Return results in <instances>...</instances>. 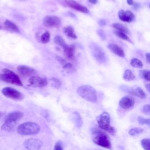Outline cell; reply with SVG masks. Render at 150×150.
Masks as SVG:
<instances>
[{"instance_id":"cell-1","label":"cell","mask_w":150,"mask_h":150,"mask_svg":"<svg viewBox=\"0 0 150 150\" xmlns=\"http://www.w3.org/2000/svg\"><path fill=\"white\" fill-rule=\"evenodd\" d=\"M77 92L81 98L88 101L95 103L97 100L96 91L91 86H81L77 88Z\"/></svg>"},{"instance_id":"cell-2","label":"cell","mask_w":150,"mask_h":150,"mask_svg":"<svg viewBox=\"0 0 150 150\" xmlns=\"http://www.w3.org/2000/svg\"><path fill=\"white\" fill-rule=\"evenodd\" d=\"M40 129L39 124L33 122H26L19 125L17 132L21 135H34L38 134Z\"/></svg>"},{"instance_id":"cell-3","label":"cell","mask_w":150,"mask_h":150,"mask_svg":"<svg viewBox=\"0 0 150 150\" xmlns=\"http://www.w3.org/2000/svg\"><path fill=\"white\" fill-rule=\"evenodd\" d=\"M93 140L94 142L104 148L111 149V144L109 138L104 132L96 129L93 132Z\"/></svg>"},{"instance_id":"cell-4","label":"cell","mask_w":150,"mask_h":150,"mask_svg":"<svg viewBox=\"0 0 150 150\" xmlns=\"http://www.w3.org/2000/svg\"><path fill=\"white\" fill-rule=\"evenodd\" d=\"M0 79L6 83L11 84L22 86L23 84L19 77V76L13 71L4 69L2 70V72L0 74Z\"/></svg>"},{"instance_id":"cell-5","label":"cell","mask_w":150,"mask_h":150,"mask_svg":"<svg viewBox=\"0 0 150 150\" xmlns=\"http://www.w3.org/2000/svg\"><path fill=\"white\" fill-rule=\"evenodd\" d=\"M98 126L103 130L108 131L110 133L115 132L114 128L110 126V115L107 112H103L97 118Z\"/></svg>"},{"instance_id":"cell-6","label":"cell","mask_w":150,"mask_h":150,"mask_svg":"<svg viewBox=\"0 0 150 150\" xmlns=\"http://www.w3.org/2000/svg\"><path fill=\"white\" fill-rule=\"evenodd\" d=\"M91 53L95 59L99 63H103L107 60V57L102 49L96 43H93L90 46Z\"/></svg>"},{"instance_id":"cell-7","label":"cell","mask_w":150,"mask_h":150,"mask_svg":"<svg viewBox=\"0 0 150 150\" xmlns=\"http://www.w3.org/2000/svg\"><path fill=\"white\" fill-rule=\"evenodd\" d=\"M2 93L6 97L14 100H21L23 98V95L21 92L9 87H4L2 90Z\"/></svg>"},{"instance_id":"cell-8","label":"cell","mask_w":150,"mask_h":150,"mask_svg":"<svg viewBox=\"0 0 150 150\" xmlns=\"http://www.w3.org/2000/svg\"><path fill=\"white\" fill-rule=\"evenodd\" d=\"M42 145V142L36 138H29L23 142L24 146L28 150H39Z\"/></svg>"},{"instance_id":"cell-9","label":"cell","mask_w":150,"mask_h":150,"mask_svg":"<svg viewBox=\"0 0 150 150\" xmlns=\"http://www.w3.org/2000/svg\"><path fill=\"white\" fill-rule=\"evenodd\" d=\"M29 83L35 87H42L47 85V81L46 78L40 76H32L29 79Z\"/></svg>"},{"instance_id":"cell-10","label":"cell","mask_w":150,"mask_h":150,"mask_svg":"<svg viewBox=\"0 0 150 150\" xmlns=\"http://www.w3.org/2000/svg\"><path fill=\"white\" fill-rule=\"evenodd\" d=\"M43 23L46 27H57L60 25L61 21L56 16H46L43 20Z\"/></svg>"},{"instance_id":"cell-11","label":"cell","mask_w":150,"mask_h":150,"mask_svg":"<svg viewBox=\"0 0 150 150\" xmlns=\"http://www.w3.org/2000/svg\"><path fill=\"white\" fill-rule=\"evenodd\" d=\"M134 98L131 96H125L122 97L119 102L120 106L125 110H128L132 108L134 105Z\"/></svg>"},{"instance_id":"cell-12","label":"cell","mask_w":150,"mask_h":150,"mask_svg":"<svg viewBox=\"0 0 150 150\" xmlns=\"http://www.w3.org/2000/svg\"><path fill=\"white\" fill-rule=\"evenodd\" d=\"M65 3L67 4V6L76 11L85 13H88V10L86 6L79 4L74 0H65Z\"/></svg>"},{"instance_id":"cell-13","label":"cell","mask_w":150,"mask_h":150,"mask_svg":"<svg viewBox=\"0 0 150 150\" xmlns=\"http://www.w3.org/2000/svg\"><path fill=\"white\" fill-rule=\"evenodd\" d=\"M118 18L121 21L123 22H131L134 21L135 16L134 13L130 11L120 10L118 12Z\"/></svg>"},{"instance_id":"cell-14","label":"cell","mask_w":150,"mask_h":150,"mask_svg":"<svg viewBox=\"0 0 150 150\" xmlns=\"http://www.w3.org/2000/svg\"><path fill=\"white\" fill-rule=\"evenodd\" d=\"M17 70L19 73L24 77H31L36 74V71L34 69L26 66H18L17 67Z\"/></svg>"},{"instance_id":"cell-15","label":"cell","mask_w":150,"mask_h":150,"mask_svg":"<svg viewBox=\"0 0 150 150\" xmlns=\"http://www.w3.org/2000/svg\"><path fill=\"white\" fill-rule=\"evenodd\" d=\"M23 116V114L21 111H13L9 114H8L5 118V120L7 121H11L12 122H17L19 120H20Z\"/></svg>"},{"instance_id":"cell-16","label":"cell","mask_w":150,"mask_h":150,"mask_svg":"<svg viewBox=\"0 0 150 150\" xmlns=\"http://www.w3.org/2000/svg\"><path fill=\"white\" fill-rule=\"evenodd\" d=\"M65 56L69 59H73L75 52V46L74 45H68L66 44L63 47Z\"/></svg>"},{"instance_id":"cell-17","label":"cell","mask_w":150,"mask_h":150,"mask_svg":"<svg viewBox=\"0 0 150 150\" xmlns=\"http://www.w3.org/2000/svg\"><path fill=\"white\" fill-rule=\"evenodd\" d=\"M108 47L115 54L121 57H124L125 56V53L124 50L119 46L115 44H109L108 45Z\"/></svg>"},{"instance_id":"cell-18","label":"cell","mask_w":150,"mask_h":150,"mask_svg":"<svg viewBox=\"0 0 150 150\" xmlns=\"http://www.w3.org/2000/svg\"><path fill=\"white\" fill-rule=\"evenodd\" d=\"M125 91L132 95H134L135 96H137L142 98H144L146 97V94L145 93L144 90L140 87H137L135 88H127L126 89Z\"/></svg>"},{"instance_id":"cell-19","label":"cell","mask_w":150,"mask_h":150,"mask_svg":"<svg viewBox=\"0 0 150 150\" xmlns=\"http://www.w3.org/2000/svg\"><path fill=\"white\" fill-rule=\"evenodd\" d=\"M16 124L17 122H15L5 120L4 123L2 124L1 127V129L5 131H8V132L12 131L15 129V126L16 125Z\"/></svg>"},{"instance_id":"cell-20","label":"cell","mask_w":150,"mask_h":150,"mask_svg":"<svg viewBox=\"0 0 150 150\" xmlns=\"http://www.w3.org/2000/svg\"><path fill=\"white\" fill-rule=\"evenodd\" d=\"M5 27L10 32L19 33L20 31L18 26L9 20H6L4 22Z\"/></svg>"},{"instance_id":"cell-21","label":"cell","mask_w":150,"mask_h":150,"mask_svg":"<svg viewBox=\"0 0 150 150\" xmlns=\"http://www.w3.org/2000/svg\"><path fill=\"white\" fill-rule=\"evenodd\" d=\"M63 32L69 38H73V39H76L77 38V36L74 33V29L73 28V27H71L70 26L64 28H63Z\"/></svg>"},{"instance_id":"cell-22","label":"cell","mask_w":150,"mask_h":150,"mask_svg":"<svg viewBox=\"0 0 150 150\" xmlns=\"http://www.w3.org/2000/svg\"><path fill=\"white\" fill-rule=\"evenodd\" d=\"M112 27L114 28L116 30H118V31H120V32H122L123 33H129V30L124 25L122 24H121L120 23H114L112 25Z\"/></svg>"},{"instance_id":"cell-23","label":"cell","mask_w":150,"mask_h":150,"mask_svg":"<svg viewBox=\"0 0 150 150\" xmlns=\"http://www.w3.org/2000/svg\"><path fill=\"white\" fill-rule=\"evenodd\" d=\"M123 79L126 81H132L135 79V77L131 70L127 69L124 73Z\"/></svg>"},{"instance_id":"cell-24","label":"cell","mask_w":150,"mask_h":150,"mask_svg":"<svg viewBox=\"0 0 150 150\" xmlns=\"http://www.w3.org/2000/svg\"><path fill=\"white\" fill-rule=\"evenodd\" d=\"M73 122H74L75 125L78 127H80L82 125V120L80 115L77 112H74L73 114Z\"/></svg>"},{"instance_id":"cell-25","label":"cell","mask_w":150,"mask_h":150,"mask_svg":"<svg viewBox=\"0 0 150 150\" xmlns=\"http://www.w3.org/2000/svg\"><path fill=\"white\" fill-rule=\"evenodd\" d=\"M130 64L135 68H142L143 67L142 62L137 58H132L130 62Z\"/></svg>"},{"instance_id":"cell-26","label":"cell","mask_w":150,"mask_h":150,"mask_svg":"<svg viewBox=\"0 0 150 150\" xmlns=\"http://www.w3.org/2000/svg\"><path fill=\"white\" fill-rule=\"evenodd\" d=\"M144 129L141 128H133L129 131L128 133L131 136H137L142 133Z\"/></svg>"},{"instance_id":"cell-27","label":"cell","mask_w":150,"mask_h":150,"mask_svg":"<svg viewBox=\"0 0 150 150\" xmlns=\"http://www.w3.org/2000/svg\"><path fill=\"white\" fill-rule=\"evenodd\" d=\"M50 38V35L49 32H47V31H46L41 36L40 40H41V42L42 43H47L49 42Z\"/></svg>"},{"instance_id":"cell-28","label":"cell","mask_w":150,"mask_h":150,"mask_svg":"<svg viewBox=\"0 0 150 150\" xmlns=\"http://www.w3.org/2000/svg\"><path fill=\"white\" fill-rule=\"evenodd\" d=\"M54 42H55L57 45H58L62 46V47H63L64 45H66V43H65V42H64L63 38L62 36H59V35H57V36H56L54 37Z\"/></svg>"},{"instance_id":"cell-29","label":"cell","mask_w":150,"mask_h":150,"mask_svg":"<svg viewBox=\"0 0 150 150\" xmlns=\"http://www.w3.org/2000/svg\"><path fill=\"white\" fill-rule=\"evenodd\" d=\"M114 34L119 37L120 38L122 39H124V40H128L129 42H131L129 38H128V36L125 33H123L122 32H120V31H118V30H115L114 31Z\"/></svg>"},{"instance_id":"cell-30","label":"cell","mask_w":150,"mask_h":150,"mask_svg":"<svg viewBox=\"0 0 150 150\" xmlns=\"http://www.w3.org/2000/svg\"><path fill=\"white\" fill-rule=\"evenodd\" d=\"M149 73H150V71L149 70H144L140 71L139 76H140L141 77L143 78L144 79H145V80H146L147 81H149L150 80Z\"/></svg>"},{"instance_id":"cell-31","label":"cell","mask_w":150,"mask_h":150,"mask_svg":"<svg viewBox=\"0 0 150 150\" xmlns=\"http://www.w3.org/2000/svg\"><path fill=\"white\" fill-rule=\"evenodd\" d=\"M149 142H150V139L149 138H145V139H142L141 140V145L143 148L145 150H150V147H149Z\"/></svg>"},{"instance_id":"cell-32","label":"cell","mask_w":150,"mask_h":150,"mask_svg":"<svg viewBox=\"0 0 150 150\" xmlns=\"http://www.w3.org/2000/svg\"><path fill=\"white\" fill-rule=\"evenodd\" d=\"M50 80L52 81V86L56 88H59L60 86H61V81L56 79V78H52V79H50Z\"/></svg>"},{"instance_id":"cell-33","label":"cell","mask_w":150,"mask_h":150,"mask_svg":"<svg viewBox=\"0 0 150 150\" xmlns=\"http://www.w3.org/2000/svg\"><path fill=\"white\" fill-rule=\"evenodd\" d=\"M138 120L139 123L141 124H146L148 125H149L150 120L149 118H144L142 117H139Z\"/></svg>"},{"instance_id":"cell-34","label":"cell","mask_w":150,"mask_h":150,"mask_svg":"<svg viewBox=\"0 0 150 150\" xmlns=\"http://www.w3.org/2000/svg\"><path fill=\"white\" fill-rule=\"evenodd\" d=\"M63 69L67 71H72L74 70V67L70 63H65L63 64Z\"/></svg>"},{"instance_id":"cell-35","label":"cell","mask_w":150,"mask_h":150,"mask_svg":"<svg viewBox=\"0 0 150 150\" xmlns=\"http://www.w3.org/2000/svg\"><path fill=\"white\" fill-rule=\"evenodd\" d=\"M97 33H98L99 36L101 38V39H103V40H105L106 39V35L103 30H101V29L98 30Z\"/></svg>"},{"instance_id":"cell-36","label":"cell","mask_w":150,"mask_h":150,"mask_svg":"<svg viewBox=\"0 0 150 150\" xmlns=\"http://www.w3.org/2000/svg\"><path fill=\"white\" fill-rule=\"evenodd\" d=\"M142 111L146 114H149L150 112V106L149 104L145 105L142 108Z\"/></svg>"},{"instance_id":"cell-37","label":"cell","mask_w":150,"mask_h":150,"mask_svg":"<svg viewBox=\"0 0 150 150\" xmlns=\"http://www.w3.org/2000/svg\"><path fill=\"white\" fill-rule=\"evenodd\" d=\"M54 150H63V146L60 142L58 141L56 143L54 147Z\"/></svg>"},{"instance_id":"cell-38","label":"cell","mask_w":150,"mask_h":150,"mask_svg":"<svg viewBox=\"0 0 150 150\" xmlns=\"http://www.w3.org/2000/svg\"><path fill=\"white\" fill-rule=\"evenodd\" d=\"M98 23H99V25H100V26H104V25H106L105 21L104 20H103V19H100V20H99Z\"/></svg>"},{"instance_id":"cell-39","label":"cell","mask_w":150,"mask_h":150,"mask_svg":"<svg viewBox=\"0 0 150 150\" xmlns=\"http://www.w3.org/2000/svg\"><path fill=\"white\" fill-rule=\"evenodd\" d=\"M145 57H146V60L147 61L148 63H149L150 62V54L149 53H146L145 54Z\"/></svg>"},{"instance_id":"cell-40","label":"cell","mask_w":150,"mask_h":150,"mask_svg":"<svg viewBox=\"0 0 150 150\" xmlns=\"http://www.w3.org/2000/svg\"><path fill=\"white\" fill-rule=\"evenodd\" d=\"M127 3H128V5H132L134 4L133 0H127Z\"/></svg>"},{"instance_id":"cell-41","label":"cell","mask_w":150,"mask_h":150,"mask_svg":"<svg viewBox=\"0 0 150 150\" xmlns=\"http://www.w3.org/2000/svg\"><path fill=\"white\" fill-rule=\"evenodd\" d=\"M90 3L93 4H96L97 2V0H88Z\"/></svg>"},{"instance_id":"cell-42","label":"cell","mask_w":150,"mask_h":150,"mask_svg":"<svg viewBox=\"0 0 150 150\" xmlns=\"http://www.w3.org/2000/svg\"><path fill=\"white\" fill-rule=\"evenodd\" d=\"M150 86V85H149V84H147L146 85V88H147V90L148 91V92H149V87Z\"/></svg>"},{"instance_id":"cell-43","label":"cell","mask_w":150,"mask_h":150,"mask_svg":"<svg viewBox=\"0 0 150 150\" xmlns=\"http://www.w3.org/2000/svg\"><path fill=\"white\" fill-rule=\"evenodd\" d=\"M2 115H3V113H2V112H1V111H0V118H1V117H2Z\"/></svg>"},{"instance_id":"cell-44","label":"cell","mask_w":150,"mask_h":150,"mask_svg":"<svg viewBox=\"0 0 150 150\" xmlns=\"http://www.w3.org/2000/svg\"><path fill=\"white\" fill-rule=\"evenodd\" d=\"M2 29V27L0 26V29Z\"/></svg>"},{"instance_id":"cell-45","label":"cell","mask_w":150,"mask_h":150,"mask_svg":"<svg viewBox=\"0 0 150 150\" xmlns=\"http://www.w3.org/2000/svg\"><path fill=\"white\" fill-rule=\"evenodd\" d=\"M19 1H26V0H19Z\"/></svg>"}]
</instances>
